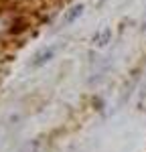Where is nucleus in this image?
<instances>
[{
  "label": "nucleus",
  "mask_w": 146,
  "mask_h": 152,
  "mask_svg": "<svg viewBox=\"0 0 146 152\" xmlns=\"http://www.w3.org/2000/svg\"><path fill=\"white\" fill-rule=\"evenodd\" d=\"M57 51H59V47H57V45H49V47L39 49V51H36L35 55H33V59H31V67H33V69L45 67L47 63H51V61L55 59Z\"/></svg>",
  "instance_id": "nucleus-1"
},
{
  "label": "nucleus",
  "mask_w": 146,
  "mask_h": 152,
  "mask_svg": "<svg viewBox=\"0 0 146 152\" xmlns=\"http://www.w3.org/2000/svg\"><path fill=\"white\" fill-rule=\"evenodd\" d=\"M83 10H85L83 2H73V4H69L63 10V14H61V26H69V24L77 23L83 16Z\"/></svg>",
  "instance_id": "nucleus-2"
},
{
  "label": "nucleus",
  "mask_w": 146,
  "mask_h": 152,
  "mask_svg": "<svg viewBox=\"0 0 146 152\" xmlns=\"http://www.w3.org/2000/svg\"><path fill=\"white\" fill-rule=\"evenodd\" d=\"M110 43H112V26H101L91 37V45L96 49H106Z\"/></svg>",
  "instance_id": "nucleus-3"
},
{
  "label": "nucleus",
  "mask_w": 146,
  "mask_h": 152,
  "mask_svg": "<svg viewBox=\"0 0 146 152\" xmlns=\"http://www.w3.org/2000/svg\"><path fill=\"white\" fill-rule=\"evenodd\" d=\"M136 107H138L140 112H146V81H144V85L140 87V91H138V97H136Z\"/></svg>",
  "instance_id": "nucleus-4"
}]
</instances>
